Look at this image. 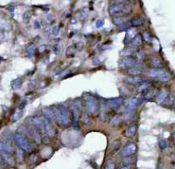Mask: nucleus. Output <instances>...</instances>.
<instances>
[{
    "mask_svg": "<svg viewBox=\"0 0 175 169\" xmlns=\"http://www.w3.org/2000/svg\"><path fill=\"white\" fill-rule=\"evenodd\" d=\"M109 14L111 16H127L132 12V8L130 4H112L109 6Z\"/></svg>",
    "mask_w": 175,
    "mask_h": 169,
    "instance_id": "nucleus-1",
    "label": "nucleus"
},
{
    "mask_svg": "<svg viewBox=\"0 0 175 169\" xmlns=\"http://www.w3.org/2000/svg\"><path fill=\"white\" fill-rule=\"evenodd\" d=\"M82 112V102L80 99H75L72 101L71 103V115H72V121L74 126L78 129L79 127V118L80 115Z\"/></svg>",
    "mask_w": 175,
    "mask_h": 169,
    "instance_id": "nucleus-2",
    "label": "nucleus"
},
{
    "mask_svg": "<svg viewBox=\"0 0 175 169\" xmlns=\"http://www.w3.org/2000/svg\"><path fill=\"white\" fill-rule=\"evenodd\" d=\"M85 105H86V109L88 112L91 114H95L99 109V103L96 98L91 95H83Z\"/></svg>",
    "mask_w": 175,
    "mask_h": 169,
    "instance_id": "nucleus-3",
    "label": "nucleus"
},
{
    "mask_svg": "<svg viewBox=\"0 0 175 169\" xmlns=\"http://www.w3.org/2000/svg\"><path fill=\"white\" fill-rule=\"evenodd\" d=\"M14 140L21 150L24 151H28L30 150V143L28 138L22 133H16L14 135Z\"/></svg>",
    "mask_w": 175,
    "mask_h": 169,
    "instance_id": "nucleus-4",
    "label": "nucleus"
},
{
    "mask_svg": "<svg viewBox=\"0 0 175 169\" xmlns=\"http://www.w3.org/2000/svg\"><path fill=\"white\" fill-rule=\"evenodd\" d=\"M30 120H31V124L37 130L45 134V126H46L47 123L49 122V120L46 118L38 116V117L31 118Z\"/></svg>",
    "mask_w": 175,
    "mask_h": 169,
    "instance_id": "nucleus-5",
    "label": "nucleus"
},
{
    "mask_svg": "<svg viewBox=\"0 0 175 169\" xmlns=\"http://www.w3.org/2000/svg\"><path fill=\"white\" fill-rule=\"evenodd\" d=\"M60 108V124L64 126H67L69 124V112L68 106L66 105L59 106Z\"/></svg>",
    "mask_w": 175,
    "mask_h": 169,
    "instance_id": "nucleus-6",
    "label": "nucleus"
},
{
    "mask_svg": "<svg viewBox=\"0 0 175 169\" xmlns=\"http://www.w3.org/2000/svg\"><path fill=\"white\" fill-rule=\"evenodd\" d=\"M136 152V145L135 143H130L125 145L121 151V156H130L134 155Z\"/></svg>",
    "mask_w": 175,
    "mask_h": 169,
    "instance_id": "nucleus-7",
    "label": "nucleus"
},
{
    "mask_svg": "<svg viewBox=\"0 0 175 169\" xmlns=\"http://www.w3.org/2000/svg\"><path fill=\"white\" fill-rule=\"evenodd\" d=\"M140 104V101L137 98H128L124 101V106L129 110H133Z\"/></svg>",
    "mask_w": 175,
    "mask_h": 169,
    "instance_id": "nucleus-8",
    "label": "nucleus"
},
{
    "mask_svg": "<svg viewBox=\"0 0 175 169\" xmlns=\"http://www.w3.org/2000/svg\"><path fill=\"white\" fill-rule=\"evenodd\" d=\"M169 95V92L168 89H162V90H160V91L157 93V95H156V101H157V103L158 104H162V103H164V101H166V99L168 98Z\"/></svg>",
    "mask_w": 175,
    "mask_h": 169,
    "instance_id": "nucleus-9",
    "label": "nucleus"
},
{
    "mask_svg": "<svg viewBox=\"0 0 175 169\" xmlns=\"http://www.w3.org/2000/svg\"><path fill=\"white\" fill-rule=\"evenodd\" d=\"M0 155L2 156L4 163H6L10 167H15L16 161H15V159H14V157L11 154H9V153H6V152H1Z\"/></svg>",
    "mask_w": 175,
    "mask_h": 169,
    "instance_id": "nucleus-10",
    "label": "nucleus"
},
{
    "mask_svg": "<svg viewBox=\"0 0 175 169\" xmlns=\"http://www.w3.org/2000/svg\"><path fill=\"white\" fill-rule=\"evenodd\" d=\"M134 65H136V60L132 58H125L120 62V67L124 69H130Z\"/></svg>",
    "mask_w": 175,
    "mask_h": 169,
    "instance_id": "nucleus-11",
    "label": "nucleus"
},
{
    "mask_svg": "<svg viewBox=\"0 0 175 169\" xmlns=\"http://www.w3.org/2000/svg\"><path fill=\"white\" fill-rule=\"evenodd\" d=\"M125 82L128 83L134 84V83H148V80L143 77H137V76H133V77H128L127 78H125Z\"/></svg>",
    "mask_w": 175,
    "mask_h": 169,
    "instance_id": "nucleus-12",
    "label": "nucleus"
},
{
    "mask_svg": "<svg viewBox=\"0 0 175 169\" xmlns=\"http://www.w3.org/2000/svg\"><path fill=\"white\" fill-rule=\"evenodd\" d=\"M42 112L44 114V117L46 118L49 121L55 120V115H54L53 108H51V107H44L42 109Z\"/></svg>",
    "mask_w": 175,
    "mask_h": 169,
    "instance_id": "nucleus-13",
    "label": "nucleus"
},
{
    "mask_svg": "<svg viewBox=\"0 0 175 169\" xmlns=\"http://www.w3.org/2000/svg\"><path fill=\"white\" fill-rule=\"evenodd\" d=\"M122 102H123V101L121 98H112L108 101V105L112 109H118L122 105Z\"/></svg>",
    "mask_w": 175,
    "mask_h": 169,
    "instance_id": "nucleus-14",
    "label": "nucleus"
},
{
    "mask_svg": "<svg viewBox=\"0 0 175 169\" xmlns=\"http://www.w3.org/2000/svg\"><path fill=\"white\" fill-rule=\"evenodd\" d=\"M164 71H165V70H163V69H156L155 68V69H151L150 71H149L148 73H147V75H148V77H149L158 79L159 77Z\"/></svg>",
    "mask_w": 175,
    "mask_h": 169,
    "instance_id": "nucleus-15",
    "label": "nucleus"
},
{
    "mask_svg": "<svg viewBox=\"0 0 175 169\" xmlns=\"http://www.w3.org/2000/svg\"><path fill=\"white\" fill-rule=\"evenodd\" d=\"M1 152H6V153H9V154L13 155L14 150L13 148H12L10 144L1 142V143H0V153H1Z\"/></svg>",
    "mask_w": 175,
    "mask_h": 169,
    "instance_id": "nucleus-16",
    "label": "nucleus"
},
{
    "mask_svg": "<svg viewBox=\"0 0 175 169\" xmlns=\"http://www.w3.org/2000/svg\"><path fill=\"white\" fill-rule=\"evenodd\" d=\"M128 72H129L130 75L137 76V75H140V74L143 73V68L139 65H134L133 67H131L128 70Z\"/></svg>",
    "mask_w": 175,
    "mask_h": 169,
    "instance_id": "nucleus-17",
    "label": "nucleus"
},
{
    "mask_svg": "<svg viewBox=\"0 0 175 169\" xmlns=\"http://www.w3.org/2000/svg\"><path fill=\"white\" fill-rule=\"evenodd\" d=\"M145 20L142 16H137V17H134L133 19L130 21V25L133 27H139L143 25L144 23Z\"/></svg>",
    "mask_w": 175,
    "mask_h": 169,
    "instance_id": "nucleus-18",
    "label": "nucleus"
},
{
    "mask_svg": "<svg viewBox=\"0 0 175 169\" xmlns=\"http://www.w3.org/2000/svg\"><path fill=\"white\" fill-rule=\"evenodd\" d=\"M126 21H127V18L124 16H117L113 17V23L118 26H121L124 23H126Z\"/></svg>",
    "mask_w": 175,
    "mask_h": 169,
    "instance_id": "nucleus-19",
    "label": "nucleus"
},
{
    "mask_svg": "<svg viewBox=\"0 0 175 169\" xmlns=\"http://www.w3.org/2000/svg\"><path fill=\"white\" fill-rule=\"evenodd\" d=\"M164 104H165V106H171L175 104V92L169 94L168 98L164 101Z\"/></svg>",
    "mask_w": 175,
    "mask_h": 169,
    "instance_id": "nucleus-20",
    "label": "nucleus"
},
{
    "mask_svg": "<svg viewBox=\"0 0 175 169\" xmlns=\"http://www.w3.org/2000/svg\"><path fill=\"white\" fill-rule=\"evenodd\" d=\"M22 78H16L14 79L13 81L11 82L10 86H11V89L14 90H16V89H19L20 88L22 87Z\"/></svg>",
    "mask_w": 175,
    "mask_h": 169,
    "instance_id": "nucleus-21",
    "label": "nucleus"
},
{
    "mask_svg": "<svg viewBox=\"0 0 175 169\" xmlns=\"http://www.w3.org/2000/svg\"><path fill=\"white\" fill-rule=\"evenodd\" d=\"M143 43V39H142V36L140 34H136V36L132 39V42H131V45L135 47L141 46Z\"/></svg>",
    "mask_w": 175,
    "mask_h": 169,
    "instance_id": "nucleus-22",
    "label": "nucleus"
},
{
    "mask_svg": "<svg viewBox=\"0 0 175 169\" xmlns=\"http://www.w3.org/2000/svg\"><path fill=\"white\" fill-rule=\"evenodd\" d=\"M170 79H171V75H170V73H168L167 71H165L163 72L162 75L159 77V78H158L157 80H159L160 82H162V83H166V82H168Z\"/></svg>",
    "mask_w": 175,
    "mask_h": 169,
    "instance_id": "nucleus-23",
    "label": "nucleus"
},
{
    "mask_svg": "<svg viewBox=\"0 0 175 169\" xmlns=\"http://www.w3.org/2000/svg\"><path fill=\"white\" fill-rule=\"evenodd\" d=\"M152 65L156 68V69H161L163 67V64H162V60L159 58H154L152 59Z\"/></svg>",
    "mask_w": 175,
    "mask_h": 169,
    "instance_id": "nucleus-24",
    "label": "nucleus"
},
{
    "mask_svg": "<svg viewBox=\"0 0 175 169\" xmlns=\"http://www.w3.org/2000/svg\"><path fill=\"white\" fill-rule=\"evenodd\" d=\"M22 115V109H20V108H18V109H16V110L14 112L11 119H12L13 121H17L18 119L21 118Z\"/></svg>",
    "mask_w": 175,
    "mask_h": 169,
    "instance_id": "nucleus-25",
    "label": "nucleus"
},
{
    "mask_svg": "<svg viewBox=\"0 0 175 169\" xmlns=\"http://www.w3.org/2000/svg\"><path fill=\"white\" fill-rule=\"evenodd\" d=\"M136 129H137V127H136V125L130 126V127H129L127 130H125V135L127 137H132L136 132Z\"/></svg>",
    "mask_w": 175,
    "mask_h": 169,
    "instance_id": "nucleus-26",
    "label": "nucleus"
},
{
    "mask_svg": "<svg viewBox=\"0 0 175 169\" xmlns=\"http://www.w3.org/2000/svg\"><path fill=\"white\" fill-rule=\"evenodd\" d=\"M157 93H158V91L156 90V89H154V90H149V92H147V93L144 95V99H145V100H150V99H152V98L156 97Z\"/></svg>",
    "mask_w": 175,
    "mask_h": 169,
    "instance_id": "nucleus-27",
    "label": "nucleus"
},
{
    "mask_svg": "<svg viewBox=\"0 0 175 169\" xmlns=\"http://www.w3.org/2000/svg\"><path fill=\"white\" fill-rule=\"evenodd\" d=\"M134 48H136L135 46H132V47H128V48H125V49H124L122 52H121V54H122V56H130L134 51H135V49Z\"/></svg>",
    "mask_w": 175,
    "mask_h": 169,
    "instance_id": "nucleus-28",
    "label": "nucleus"
},
{
    "mask_svg": "<svg viewBox=\"0 0 175 169\" xmlns=\"http://www.w3.org/2000/svg\"><path fill=\"white\" fill-rule=\"evenodd\" d=\"M136 35V30L133 29V28H130L127 30V34H126V37L129 38V39H133L135 36Z\"/></svg>",
    "mask_w": 175,
    "mask_h": 169,
    "instance_id": "nucleus-29",
    "label": "nucleus"
},
{
    "mask_svg": "<svg viewBox=\"0 0 175 169\" xmlns=\"http://www.w3.org/2000/svg\"><path fill=\"white\" fill-rule=\"evenodd\" d=\"M143 39H144L146 42H148V43H150V42H151V40H152V38H151V34H150V33L148 32V31H145V32H143Z\"/></svg>",
    "mask_w": 175,
    "mask_h": 169,
    "instance_id": "nucleus-30",
    "label": "nucleus"
},
{
    "mask_svg": "<svg viewBox=\"0 0 175 169\" xmlns=\"http://www.w3.org/2000/svg\"><path fill=\"white\" fill-rule=\"evenodd\" d=\"M34 51H35V46H34V44H30L29 46H28V48H27V52L28 53L29 57L33 56V54L34 53Z\"/></svg>",
    "mask_w": 175,
    "mask_h": 169,
    "instance_id": "nucleus-31",
    "label": "nucleus"
},
{
    "mask_svg": "<svg viewBox=\"0 0 175 169\" xmlns=\"http://www.w3.org/2000/svg\"><path fill=\"white\" fill-rule=\"evenodd\" d=\"M149 89V84L148 83H142V85H140L137 89H136V91L137 92H143L146 89Z\"/></svg>",
    "mask_w": 175,
    "mask_h": 169,
    "instance_id": "nucleus-32",
    "label": "nucleus"
},
{
    "mask_svg": "<svg viewBox=\"0 0 175 169\" xmlns=\"http://www.w3.org/2000/svg\"><path fill=\"white\" fill-rule=\"evenodd\" d=\"M159 146H160V148H161L162 150L166 149V148H167V146H168V143H167V141H166L165 139H162V140H160V142H159Z\"/></svg>",
    "mask_w": 175,
    "mask_h": 169,
    "instance_id": "nucleus-33",
    "label": "nucleus"
},
{
    "mask_svg": "<svg viewBox=\"0 0 175 169\" xmlns=\"http://www.w3.org/2000/svg\"><path fill=\"white\" fill-rule=\"evenodd\" d=\"M113 4H130L129 0H113Z\"/></svg>",
    "mask_w": 175,
    "mask_h": 169,
    "instance_id": "nucleus-34",
    "label": "nucleus"
},
{
    "mask_svg": "<svg viewBox=\"0 0 175 169\" xmlns=\"http://www.w3.org/2000/svg\"><path fill=\"white\" fill-rule=\"evenodd\" d=\"M131 26L130 24H127V23H124V24H123V25H121L120 26V30L121 31H124V30H128V29H130V27Z\"/></svg>",
    "mask_w": 175,
    "mask_h": 169,
    "instance_id": "nucleus-35",
    "label": "nucleus"
},
{
    "mask_svg": "<svg viewBox=\"0 0 175 169\" xmlns=\"http://www.w3.org/2000/svg\"><path fill=\"white\" fill-rule=\"evenodd\" d=\"M104 23H105V22H104L103 19H98L96 21V23H95V25L97 28H101V27H103Z\"/></svg>",
    "mask_w": 175,
    "mask_h": 169,
    "instance_id": "nucleus-36",
    "label": "nucleus"
},
{
    "mask_svg": "<svg viewBox=\"0 0 175 169\" xmlns=\"http://www.w3.org/2000/svg\"><path fill=\"white\" fill-rule=\"evenodd\" d=\"M115 168V164L112 162H109L106 164L105 169H114Z\"/></svg>",
    "mask_w": 175,
    "mask_h": 169,
    "instance_id": "nucleus-37",
    "label": "nucleus"
},
{
    "mask_svg": "<svg viewBox=\"0 0 175 169\" xmlns=\"http://www.w3.org/2000/svg\"><path fill=\"white\" fill-rule=\"evenodd\" d=\"M27 103H28V101H27L26 100H23V101L21 102V104L19 105L20 109H23V108H24V107L27 106Z\"/></svg>",
    "mask_w": 175,
    "mask_h": 169,
    "instance_id": "nucleus-38",
    "label": "nucleus"
},
{
    "mask_svg": "<svg viewBox=\"0 0 175 169\" xmlns=\"http://www.w3.org/2000/svg\"><path fill=\"white\" fill-rule=\"evenodd\" d=\"M58 28L57 26L53 27L52 28V33L53 35H57L58 34Z\"/></svg>",
    "mask_w": 175,
    "mask_h": 169,
    "instance_id": "nucleus-39",
    "label": "nucleus"
},
{
    "mask_svg": "<svg viewBox=\"0 0 175 169\" xmlns=\"http://www.w3.org/2000/svg\"><path fill=\"white\" fill-rule=\"evenodd\" d=\"M29 18H30V15L28 13H25L24 14V16H23V19H24V21L25 22H28L29 21Z\"/></svg>",
    "mask_w": 175,
    "mask_h": 169,
    "instance_id": "nucleus-40",
    "label": "nucleus"
},
{
    "mask_svg": "<svg viewBox=\"0 0 175 169\" xmlns=\"http://www.w3.org/2000/svg\"><path fill=\"white\" fill-rule=\"evenodd\" d=\"M4 160H3L2 156H1V155H0V169L3 168V167H4Z\"/></svg>",
    "mask_w": 175,
    "mask_h": 169,
    "instance_id": "nucleus-41",
    "label": "nucleus"
},
{
    "mask_svg": "<svg viewBox=\"0 0 175 169\" xmlns=\"http://www.w3.org/2000/svg\"><path fill=\"white\" fill-rule=\"evenodd\" d=\"M93 61H94V63H93V64L95 65H99V64H100V62H101V61H100V59H98V58H95Z\"/></svg>",
    "mask_w": 175,
    "mask_h": 169,
    "instance_id": "nucleus-42",
    "label": "nucleus"
},
{
    "mask_svg": "<svg viewBox=\"0 0 175 169\" xmlns=\"http://www.w3.org/2000/svg\"><path fill=\"white\" fill-rule=\"evenodd\" d=\"M34 28H40V24H39V22L38 21H35L34 22Z\"/></svg>",
    "mask_w": 175,
    "mask_h": 169,
    "instance_id": "nucleus-43",
    "label": "nucleus"
},
{
    "mask_svg": "<svg viewBox=\"0 0 175 169\" xmlns=\"http://www.w3.org/2000/svg\"><path fill=\"white\" fill-rule=\"evenodd\" d=\"M47 18H48V20H52L54 18V16H53L52 14H49V15L47 16Z\"/></svg>",
    "mask_w": 175,
    "mask_h": 169,
    "instance_id": "nucleus-44",
    "label": "nucleus"
},
{
    "mask_svg": "<svg viewBox=\"0 0 175 169\" xmlns=\"http://www.w3.org/2000/svg\"><path fill=\"white\" fill-rule=\"evenodd\" d=\"M121 169H130V168H129L128 167H124V168H122Z\"/></svg>",
    "mask_w": 175,
    "mask_h": 169,
    "instance_id": "nucleus-45",
    "label": "nucleus"
},
{
    "mask_svg": "<svg viewBox=\"0 0 175 169\" xmlns=\"http://www.w3.org/2000/svg\"><path fill=\"white\" fill-rule=\"evenodd\" d=\"M174 106H175V104H174Z\"/></svg>",
    "mask_w": 175,
    "mask_h": 169,
    "instance_id": "nucleus-46",
    "label": "nucleus"
}]
</instances>
